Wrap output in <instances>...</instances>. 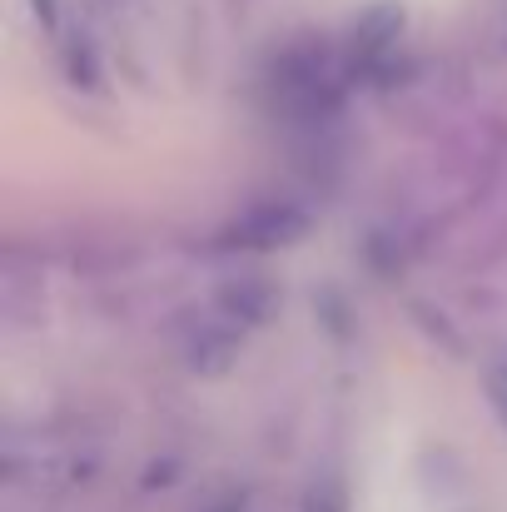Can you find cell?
I'll return each mask as SVG.
<instances>
[{
    "label": "cell",
    "mask_w": 507,
    "mask_h": 512,
    "mask_svg": "<svg viewBox=\"0 0 507 512\" xmlns=\"http://www.w3.org/2000/svg\"><path fill=\"white\" fill-rule=\"evenodd\" d=\"M304 229V219L294 214V209H259V214H249V219H239V229H234V239L239 244H284V239H294Z\"/></svg>",
    "instance_id": "cell-1"
},
{
    "label": "cell",
    "mask_w": 507,
    "mask_h": 512,
    "mask_svg": "<svg viewBox=\"0 0 507 512\" xmlns=\"http://www.w3.org/2000/svg\"><path fill=\"white\" fill-rule=\"evenodd\" d=\"M348 503H343V488L338 483H324V488H314L309 493V503H304V512H343Z\"/></svg>",
    "instance_id": "cell-2"
},
{
    "label": "cell",
    "mask_w": 507,
    "mask_h": 512,
    "mask_svg": "<svg viewBox=\"0 0 507 512\" xmlns=\"http://www.w3.org/2000/svg\"><path fill=\"white\" fill-rule=\"evenodd\" d=\"M488 398H493V408L503 413V423H507V368H493V373H488Z\"/></svg>",
    "instance_id": "cell-3"
}]
</instances>
